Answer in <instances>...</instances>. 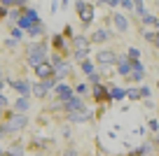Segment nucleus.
I'll list each match as a JSON object with an SVG mask.
<instances>
[{"label": "nucleus", "mask_w": 159, "mask_h": 156, "mask_svg": "<svg viewBox=\"0 0 159 156\" xmlns=\"http://www.w3.org/2000/svg\"><path fill=\"white\" fill-rule=\"evenodd\" d=\"M45 54H47V47H45V44H30V47H28V61L33 65L45 63Z\"/></svg>", "instance_id": "f257e3e1"}, {"label": "nucleus", "mask_w": 159, "mask_h": 156, "mask_svg": "<svg viewBox=\"0 0 159 156\" xmlns=\"http://www.w3.org/2000/svg\"><path fill=\"white\" fill-rule=\"evenodd\" d=\"M73 40H75V51H77L75 56H77L80 61H84V56L89 54V40H87L84 35H75Z\"/></svg>", "instance_id": "f03ea898"}, {"label": "nucleus", "mask_w": 159, "mask_h": 156, "mask_svg": "<svg viewBox=\"0 0 159 156\" xmlns=\"http://www.w3.org/2000/svg\"><path fill=\"white\" fill-rule=\"evenodd\" d=\"M75 10H77V16L84 21V24H89V21L94 19V5H89V2H77Z\"/></svg>", "instance_id": "7ed1b4c3"}, {"label": "nucleus", "mask_w": 159, "mask_h": 156, "mask_svg": "<svg viewBox=\"0 0 159 156\" xmlns=\"http://www.w3.org/2000/svg\"><path fill=\"white\" fill-rule=\"evenodd\" d=\"M38 19H40V16L35 14L33 10H28V12H26V14L19 19V26H21V30H30L33 26H38Z\"/></svg>", "instance_id": "20e7f679"}, {"label": "nucleus", "mask_w": 159, "mask_h": 156, "mask_svg": "<svg viewBox=\"0 0 159 156\" xmlns=\"http://www.w3.org/2000/svg\"><path fill=\"white\" fill-rule=\"evenodd\" d=\"M24 126H26V117L24 114H12L10 121H7V126H5V131H21Z\"/></svg>", "instance_id": "39448f33"}, {"label": "nucleus", "mask_w": 159, "mask_h": 156, "mask_svg": "<svg viewBox=\"0 0 159 156\" xmlns=\"http://www.w3.org/2000/svg\"><path fill=\"white\" fill-rule=\"evenodd\" d=\"M115 58H117V56H115L112 51H98V54H96V61H98L101 65H110V63H115Z\"/></svg>", "instance_id": "423d86ee"}, {"label": "nucleus", "mask_w": 159, "mask_h": 156, "mask_svg": "<svg viewBox=\"0 0 159 156\" xmlns=\"http://www.w3.org/2000/svg\"><path fill=\"white\" fill-rule=\"evenodd\" d=\"M54 63H56V68H54V75L56 77H66V75H68V63H66V61H59V56H56L54 58Z\"/></svg>", "instance_id": "0eeeda50"}, {"label": "nucleus", "mask_w": 159, "mask_h": 156, "mask_svg": "<svg viewBox=\"0 0 159 156\" xmlns=\"http://www.w3.org/2000/svg\"><path fill=\"white\" fill-rule=\"evenodd\" d=\"M63 107H68L70 112H73V110H84V107H82V100L75 98V96H70L68 100H63Z\"/></svg>", "instance_id": "6e6552de"}, {"label": "nucleus", "mask_w": 159, "mask_h": 156, "mask_svg": "<svg viewBox=\"0 0 159 156\" xmlns=\"http://www.w3.org/2000/svg\"><path fill=\"white\" fill-rule=\"evenodd\" d=\"M35 72H38V77H42V79H49V75L54 72V70H52L47 63H40V65H35Z\"/></svg>", "instance_id": "1a4fd4ad"}, {"label": "nucleus", "mask_w": 159, "mask_h": 156, "mask_svg": "<svg viewBox=\"0 0 159 156\" xmlns=\"http://www.w3.org/2000/svg\"><path fill=\"white\" fill-rule=\"evenodd\" d=\"M56 96H59L61 100H68V98L73 96V91H70V86H66V84H59V86H56Z\"/></svg>", "instance_id": "9d476101"}, {"label": "nucleus", "mask_w": 159, "mask_h": 156, "mask_svg": "<svg viewBox=\"0 0 159 156\" xmlns=\"http://www.w3.org/2000/svg\"><path fill=\"white\" fill-rule=\"evenodd\" d=\"M52 84H54V82H52V79H45V82H42V84H38V86H33L35 96H45V93H47V89H49Z\"/></svg>", "instance_id": "9b49d317"}, {"label": "nucleus", "mask_w": 159, "mask_h": 156, "mask_svg": "<svg viewBox=\"0 0 159 156\" xmlns=\"http://www.w3.org/2000/svg\"><path fill=\"white\" fill-rule=\"evenodd\" d=\"M115 26H117L119 33H124V30H126V19L122 14H115Z\"/></svg>", "instance_id": "f8f14e48"}, {"label": "nucleus", "mask_w": 159, "mask_h": 156, "mask_svg": "<svg viewBox=\"0 0 159 156\" xmlns=\"http://www.w3.org/2000/svg\"><path fill=\"white\" fill-rule=\"evenodd\" d=\"M131 70H134V77H136V79H140V77L145 75V72H143V65H140L138 61H131Z\"/></svg>", "instance_id": "ddd939ff"}, {"label": "nucleus", "mask_w": 159, "mask_h": 156, "mask_svg": "<svg viewBox=\"0 0 159 156\" xmlns=\"http://www.w3.org/2000/svg\"><path fill=\"white\" fill-rule=\"evenodd\" d=\"M117 61H119V75H129V70H131V65H129V63H126V61H124V58H122V56H119V58H117Z\"/></svg>", "instance_id": "4468645a"}, {"label": "nucleus", "mask_w": 159, "mask_h": 156, "mask_svg": "<svg viewBox=\"0 0 159 156\" xmlns=\"http://www.w3.org/2000/svg\"><path fill=\"white\" fill-rule=\"evenodd\" d=\"M70 119H73V121H84V119H89V112H87V110L84 112H73Z\"/></svg>", "instance_id": "2eb2a0df"}, {"label": "nucleus", "mask_w": 159, "mask_h": 156, "mask_svg": "<svg viewBox=\"0 0 159 156\" xmlns=\"http://www.w3.org/2000/svg\"><path fill=\"white\" fill-rule=\"evenodd\" d=\"M14 89H16V91H19L21 93V96H24V93H28V82H14Z\"/></svg>", "instance_id": "dca6fc26"}, {"label": "nucleus", "mask_w": 159, "mask_h": 156, "mask_svg": "<svg viewBox=\"0 0 159 156\" xmlns=\"http://www.w3.org/2000/svg\"><path fill=\"white\" fill-rule=\"evenodd\" d=\"M145 40H148V42H152L154 47H159V33H145Z\"/></svg>", "instance_id": "f3484780"}, {"label": "nucleus", "mask_w": 159, "mask_h": 156, "mask_svg": "<svg viewBox=\"0 0 159 156\" xmlns=\"http://www.w3.org/2000/svg\"><path fill=\"white\" fill-rule=\"evenodd\" d=\"M108 96H110V98H115V100H119V98H124V91L115 86V89H110V93H108Z\"/></svg>", "instance_id": "a211bd4d"}, {"label": "nucleus", "mask_w": 159, "mask_h": 156, "mask_svg": "<svg viewBox=\"0 0 159 156\" xmlns=\"http://www.w3.org/2000/svg\"><path fill=\"white\" fill-rule=\"evenodd\" d=\"M94 40H96V42H103V40H108V30H96V33H94Z\"/></svg>", "instance_id": "6ab92c4d"}, {"label": "nucleus", "mask_w": 159, "mask_h": 156, "mask_svg": "<svg viewBox=\"0 0 159 156\" xmlns=\"http://www.w3.org/2000/svg\"><path fill=\"white\" fill-rule=\"evenodd\" d=\"M94 96L98 98V100H103V98H105V89H103V86H98V84H96V89H94Z\"/></svg>", "instance_id": "aec40b11"}, {"label": "nucleus", "mask_w": 159, "mask_h": 156, "mask_svg": "<svg viewBox=\"0 0 159 156\" xmlns=\"http://www.w3.org/2000/svg\"><path fill=\"white\" fill-rule=\"evenodd\" d=\"M26 107H28V100H26V98H19V100H16V110H21V112H24Z\"/></svg>", "instance_id": "412c9836"}, {"label": "nucleus", "mask_w": 159, "mask_h": 156, "mask_svg": "<svg viewBox=\"0 0 159 156\" xmlns=\"http://www.w3.org/2000/svg\"><path fill=\"white\" fill-rule=\"evenodd\" d=\"M143 21H145V24H152V26H157V19H154L152 14H143Z\"/></svg>", "instance_id": "4be33fe9"}, {"label": "nucleus", "mask_w": 159, "mask_h": 156, "mask_svg": "<svg viewBox=\"0 0 159 156\" xmlns=\"http://www.w3.org/2000/svg\"><path fill=\"white\" fill-rule=\"evenodd\" d=\"M138 56H140L138 49H129V58H131V61H138Z\"/></svg>", "instance_id": "5701e85b"}, {"label": "nucleus", "mask_w": 159, "mask_h": 156, "mask_svg": "<svg viewBox=\"0 0 159 156\" xmlns=\"http://www.w3.org/2000/svg\"><path fill=\"white\" fill-rule=\"evenodd\" d=\"M82 70H84V72H89V75H91V70H94V65H91V63H87V61H84V63H82Z\"/></svg>", "instance_id": "b1692460"}, {"label": "nucleus", "mask_w": 159, "mask_h": 156, "mask_svg": "<svg viewBox=\"0 0 159 156\" xmlns=\"http://www.w3.org/2000/svg\"><path fill=\"white\" fill-rule=\"evenodd\" d=\"M40 30H42V26H40V24H38V26H33V28H30V30H28V33H30V35H38V33H40Z\"/></svg>", "instance_id": "393cba45"}, {"label": "nucleus", "mask_w": 159, "mask_h": 156, "mask_svg": "<svg viewBox=\"0 0 159 156\" xmlns=\"http://www.w3.org/2000/svg\"><path fill=\"white\" fill-rule=\"evenodd\" d=\"M134 7H136V10H138V12H140V14H145V5H143V2H136Z\"/></svg>", "instance_id": "a878e982"}, {"label": "nucleus", "mask_w": 159, "mask_h": 156, "mask_svg": "<svg viewBox=\"0 0 159 156\" xmlns=\"http://www.w3.org/2000/svg\"><path fill=\"white\" fill-rule=\"evenodd\" d=\"M138 96H140V91H136V89H131V91H129V98H134V100H136Z\"/></svg>", "instance_id": "bb28decb"}, {"label": "nucleus", "mask_w": 159, "mask_h": 156, "mask_svg": "<svg viewBox=\"0 0 159 156\" xmlns=\"http://www.w3.org/2000/svg\"><path fill=\"white\" fill-rule=\"evenodd\" d=\"M12 156H24V151H21V147H16V149H14V154H12Z\"/></svg>", "instance_id": "cd10ccee"}, {"label": "nucleus", "mask_w": 159, "mask_h": 156, "mask_svg": "<svg viewBox=\"0 0 159 156\" xmlns=\"http://www.w3.org/2000/svg\"><path fill=\"white\" fill-rule=\"evenodd\" d=\"M66 156H77V151H75V149H68V151H66Z\"/></svg>", "instance_id": "c85d7f7f"}, {"label": "nucleus", "mask_w": 159, "mask_h": 156, "mask_svg": "<svg viewBox=\"0 0 159 156\" xmlns=\"http://www.w3.org/2000/svg\"><path fill=\"white\" fill-rule=\"evenodd\" d=\"M5 102H7V100H5L2 96H0V107H5Z\"/></svg>", "instance_id": "c756f323"}, {"label": "nucleus", "mask_w": 159, "mask_h": 156, "mask_svg": "<svg viewBox=\"0 0 159 156\" xmlns=\"http://www.w3.org/2000/svg\"><path fill=\"white\" fill-rule=\"evenodd\" d=\"M0 16H5V12H2V10H0Z\"/></svg>", "instance_id": "7c9ffc66"}, {"label": "nucleus", "mask_w": 159, "mask_h": 156, "mask_svg": "<svg viewBox=\"0 0 159 156\" xmlns=\"http://www.w3.org/2000/svg\"><path fill=\"white\" fill-rule=\"evenodd\" d=\"M0 156H12V154H0Z\"/></svg>", "instance_id": "2f4dec72"}]
</instances>
